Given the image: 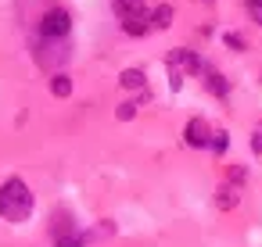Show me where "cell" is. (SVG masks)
<instances>
[{"mask_svg":"<svg viewBox=\"0 0 262 247\" xmlns=\"http://www.w3.org/2000/svg\"><path fill=\"white\" fill-rule=\"evenodd\" d=\"M0 215H4L8 222H26L33 215V190L18 176L0 186Z\"/></svg>","mask_w":262,"mask_h":247,"instance_id":"cell-1","label":"cell"},{"mask_svg":"<svg viewBox=\"0 0 262 247\" xmlns=\"http://www.w3.org/2000/svg\"><path fill=\"white\" fill-rule=\"evenodd\" d=\"M72 33V15L65 8H47L40 18V36L43 40H69Z\"/></svg>","mask_w":262,"mask_h":247,"instance_id":"cell-2","label":"cell"},{"mask_svg":"<svg viewBox=\"0 0 262 247\" xmlns=\"http://www.w3.org/2000/svg\"><path fill=\"white\" fill-rule=\"evenodd\" d=\"M33 51H36V61L43 68H54V65H65L69 61V40H43V36H36L33 40Z\"/></svg>","mask_w":262,"mask_h":247,"instance_id":"cell-3","label":"cell"},{"mask_svg":"<svg viewBox=\"0 0 262 247\" xmlns=\"http://www.w3.org/2000/svg\"><path fill=\"white\" fill-rule=\"evenodd\" d=\"M241 183H244V168H233V172H230V183H219L215 204H219L223 211H230V208L241 201Z\"/></svg>","mask_w":262,"mask_h":247,"instance_id":"cell-4","label":"cell"},{"mask_svg":"<svg viewBox=\"0 0 262 247\" xmlns=\"http://www.w3.org/2000/svg\"><path fill=\"white\" fill-rule=\"evenodd\" d=\"M86 240H83V233L69 222V215L61 211L58 215V222H54V247H83Z\"/></svg>","mask_w":262,"mask_h":247,"instance_id":"cell-5","label":"cell"},{"mask_svg":"<svg viewBox=\"0 0 262 247\" xmlns=\"http://www.w3.org/2000/svg\"><path fill=\"white\" fill-rule=\"evenodd\" d=\"M183 140H187L190 147H208V143H212V129H208V122H205V118H190L187 129H183Z\"/></svg>","mask_w":262,"mask_h":247,"instance_id":"cell-6","label":"cell"},{"mask_svg":"<svg viewBox=\"0 0 262 247\" xmlns=\"http://www.w3.org/2000/svg\"><path fill=\"white\" fill-rule=\"evenodd\" d=\"M115 15L122 18V26L140 22V18H151L147 8H144V0H115Z\"/></svg>","mask_w":262,"mask_h":247,"instance_id":"cell-7","label":"cell"},{"mask_svg":"<svg viewBox=\"0 0 262 247\" xmlns=\"http://www.w3.org/2000/svg\"><path fill=\"white\" fill-rule=\"evenodd\" d=\"M205 83H208V90H212L215 97H226V93H230V83H226L219 72H212V68H205Z\"/></svg>","mask_w":262,"mask_h":247,"instance_id":"cell-8","label":"cell"},{"mask_svg":"<svg viewBox=\"0 0 262 247\" xmlns=\"http://www.w3.org/2000/svg\"><path fill=\"white\" fill-rule=\"evenodd\" d=\"M169 26H172V8H169V4L155 8V11H151V29H169Z\"/></svg>","mask_w":262,"mask_h":247,"instance_id":"cell-9","label":"cell"},{"mask_svg":"<svg viewBox=\"0 0 262 247\" xmlns=\"http://www.w3.org/2000/svg\"><path fill=\"white\" fill-rule=\"evenodd\" d=\"M51 90H54V97H69V93H72V79H69L65 72H58V76L51 79Z\"/></svg>","mask_w":262,"mask_h":247,"instance_id":"cell-10","label":"cell"},{"mask_svg":"<svg viewBox=\"0 0 262 247\" xmlns=\"http://www.w3.org/2000/svg\"><path fill=\"white\" fill-rule=\"evenodd\" d=\"M122 86H126V90H140V86H144V72H140V68H126V72H122Z\"/></svg>","mask_w":262,"mask_h":247,"instance_id":"cell-11","label":"cell"},{"mask_svg":"<svg viewBox=\"0 0 262 247\" xmlns=\"http://www.w3.org/2000/svg\"><path fill=\"white\" fill-rule=\"evenodd\" d=\"M208 147H212V151H215V154H223V151H226V147H230V136H226V133H223V129H219V133H212V143H208Z\"/></svg>","mask_w":262,"mask_h":247,"instance_id":"cell-12","label":"cell"},{"mask_svg":"<svg viewBox=\"0 0 262 247\" xmlns=\"http://www.w3.org/2000/svg\"><path fill=\"white\" fill-rule=\"evenodd\" d=\"M248 15L262 26V0H248Z\"/></svg>","mask_w":262,"mask_h":247,"instance_id":"cell-13","label":"cell"},{"mask_svg":"<svg viewBox=\"0 0 262 247\" xmlns=\"http://www.w3.org/2000/svg\"><path fill=\"white\" fill-rule=\"evenodd\" d=\"M137 115V104H119V118L126 122V118H133Z\"/></svg>","mask_w":262,"mask_h":247,"instance_id":"cell-14","label":"cell"},{"mask_svg":"<svg viewBox=\"0 0 262 247\" xmlns=\"http://www.w3.org/2000/svg\"><path fill=\"white\" fill-rule=\"evenodd\" d=\"M251 151H255V154H262V129H255V133H251Z\"/></svg>","mask_w":262,"mask_h":247,"instance_id":"cell-15","label":"cell"}]
</instances>
